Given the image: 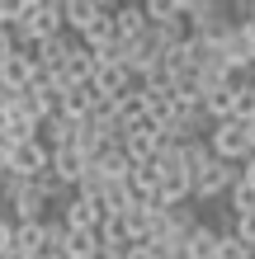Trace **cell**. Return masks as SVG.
I'll list each match as a JSON object with an SVG mask.
<instances>
[{
    "mask_svg": "<svg viewBox=\"0 0 255 259\" xmlns=\"http://www.w3.org/2000/svg\"><path fill=\"white\" fill-rule=\"evenodd\" d=\"M62 10L57 0H19V24H14V38L19 42H48L62 38Z\"/></svg>",
    "mask_w": 255,
    "mask_h": 259,
    "instance_id": "1",
    "label": "cell"
},
{
    "mask_svg": "<svg viewBox=\"0 0 255 259\" xmlns=\"http://www.w3.org/2000/svg\"><path fill=\"white\" fill-rule=\"evenodd\" d=\"M203 142H208V151H213V160H222V165H241V160L250 156L246 123H236V118H227V123H213Z\"/></svg>",
    "mask_w": 255,
    "mask_h": 259,
    "instance_id": "2",
    "label": "cell"
},
{
    "mask_svg": "<svg viewBox=\"0 0 255 259\" xmlns=\"http://www.w3.org/2000/svg\"><path fill=\"white\" fill-rule=\"evenodd\" d=\"M189 184H194L189 203H217V198H227V189L236 184V165H222V160L208 156L199 170L189 175Z\"/></svg>",
    "mask_w": 255,
    "mask_h": 259,
    "instance_id": "3",
    "label": "cell"
},
{
    "mask_svg": "<svg viewBox=\"0 0 255 259\" xmlns=\"http://www.w3.org/2000/svg\"><path fill=\"white\" fill-rule=\"evenodd\" d=\"M156 151H161V127L152 123V118H142V123H132V127L123 132V156H128L132 165H152Z\"/></svg>",
    "mask_w": 255,
    "mask_h": 259,
    "instance_id": "4",
    "label": "cell"
},
{
    "mask_svg": "<svg viewBox=\"0 0 255 259\" xmlns=\"http://www.w3.org/2000/svg\"><path fill=\"white\" fill-rule=\"evenodd\" d=\"M52 236H57V222L14 226V250H19L24 259H43V254H52Z\"/></svg>",
    "mask_w": 255,
    "mask_h": 259,
    "instance_id": "5",
    "label": "cell"
},
{
    "mask_svg": "<svg viewBox=\"0 0 255 259\" xmlns=\"http://www.w3.org/2000/svg\"><path fill=\"white\" fill-rule=\"evenodd\" d=\"M57 99H62V95H57L52 75H33V80H28V90L19 95L24 113H28V118H38V123H43V118H52V113H57Z\"/></svg>",
    "mask_w": 255,
    "mask_h": 259,
    "instance_id": "6",
    "label": "cell"
},
{
    "mask_svg": "<svg viewBox=\"0 0 255 259\" xmlns=\"http://www.w3.org/2000/svg\"><path fill=\"white\" fill-rule=\"evenodd\" d=\"M90 90H95V99H118L132 90V75L123 71V62H95L90 71Z\"/></svg>",
    "mask_w": 255,
    "mask_h": 259,
    "instance_id": "7",
    "label": "cell"
},
{
    "mask_svg": "<svg viewBox=\"0 0 255 259\" xmlns=\"http://www.w3.org/2000/svg\"><path fill=\"white\" fill-rule=\"evenodd\" d=\"M48 151H43L38 142H14L10 146V175L14 179H38V175H48Z\"/></svg>",
    "mask_w": 255,
    "mask_h": 259,
    "instance_id": "8",
    "label": "cell"
},
{
    "mask_svg": "<svg viewBox=\"0 0 255 259\" xmlns=\"http://www.w3.org/2000/svg\"><path fill=\"white\" fill-rule=\"evenodd\" d=\"M57 212H62V217H57L62 226H81V231H99V222H104L99 203H95V198H85V193H71Z\"/></svg>",
    "mask_w": 255,
    "mask_h": 259,
    "instance_id": "9",
    "label": "cell"
},
{
    "mask_svg": "<svg viewBox=\"0 0 255 259\" xmlns=\"http://www.w3.org/2000/svg\"><path fill=\"white\" fill-rule=\"evenodd\" d=\"M99 245L95 231H81V226H62L57 222V236H52V250L62 259H90V250Z\"/></svg>",
    "mask_w": 255,
    "mask_h": 259,
    "instance_id": "10",
    "label": "cell"
},
{
    "mask_svg": "<svg viewBox=\"0 0 255 259\" xmlns=\"http://www.w3.org/2000/svg\"><path fill=\"white\" fill-rule=\"evenodd\" d=\"M48 170H52V179H62L66 189H76L81 179L90 175V160L81 156L76 146H62V151H52V160H48Z\"/></svg>",
    "mask_w": 255,
    "mask_h": 259,
    "instance_id": "11",
    "label": "cell"
},
{
    "mask_svg": "<svg viewBox=\"0 0 255 259\" xmlns=\"http://www.w3.org/2000/svg\"><path fill=\"white\" fill-rule=\"evenodd\" d=\"M33 75H38L33 62H28V57H19V48H14V57H5V62H0V90H5V95H24Z\"/></svg>",
    "mask_w": 255,
    "mask_h": 259,
    "instance_id": "12",
    "label": "cell"
},
{
    "mask_svg": "<svg viewBox=\"0 0 255 259\" xmlns=\"http://www.w3.org/2000/svg\"><path fill=\"white\" fill-rule=\"evenodd\" d=\"M71 48H76V38H71V33L38 42V75H57V71H62V62L71 57Z\"/></svg>",
    "mask_w": 255,
    "mask_h": 259,
    "instance_id": "13",
    "label": "cell"
},
{
    "mask_svg": "<svg viewBox=\"0 0 255 259\" xmlns=\"http://www.w3.org/2000/svg\"><path fill=\"white\" fill-rule=\"evenodd\" d=\"M57 10H62V28L71 38H81L95 19V0H57Z\"/></svg>",
    "mask_w": 255,
    "mask_h": 259,
    "instance_id": "14",
    "label": "cell"
},
{
    "mask_svg": "<svg viewBox=\"0 0 255 259\" xmlns=\"http://www.w3.org/2000/svg\"><path fill=\"white\" fill-rule=\"evenodd\" d=\"M90 104H95V90H90V85L66 90V95L57 99V118H66V123H85V118H90Z\"/></svg>",
    "mask_w": 255,
    "mask_h": 259,
    "instance_id": "15",
    "label": "cell"
},
{
    "mask_svg": "<svg viewBox=\"0 0 255 259\" xmlns=\"http://www.w3.org/2000/svg\"><path fill=\"white\" fill-rule=\"evenodd\" d=\"M114 33H118V42L142 38V33H147V14H142V5H118V10H114Z\"/></svg>",
    "mask_w": 255,
    "mask_h": 259,
    "instance_id": "16",
    "label": "cell"
},
{
    "mask_svg": "<svg viewBox=\"0 0 255 259\" xmlns=\"http://www.w3.org/2000/svg\"><path fill=\"white\" fill-rule=\"evenodd\" d=\"M213 250H217V226L199 222V226L185 236V259H213Z\"/></svg>",
    "mask_w": 255,
    "mask_h": 259,
    "instance_id": "17",
    "label": "cell"
},
{
    "mask_svg": "<svg viewBox=\"0 0 255 259\" xmlns=\"http://www.w3.org/2000/svg\"><path fill=\"white\" fill-rule=\"evenodd\" d=\"M95 236H99V245H104V250H114V254H123V250L132 245V236H128V226H123V217H104Z\"/></svg>",
    "mask_w": 255,
    "mask_h": 259,
    "instance_id": "18",
    "label": "cell"
},
{
    "mask_svg": "<svg viewBox=\"0 0 255 259\" xmlns=\"http://www.w3.org/2000/svg\"><path fill=\"white\" fill-rule=\"evenodd\" d=\"M142 14H147V28L185 24V19H179V0H142Z\"/></svg>",
    "mask_w": 255,
    "mask_h": 259,
    "instance_id": "19",
    "label": "cell"
},
{
    "mask_svg": "<svg viewBox=\"0 0 255 259\" xmlns=\"http://www.w3.org/2000/svg\"><path fill=\"white\" fill-rule=\"evenodd\" d=\"M246 212H255V189L236 179V184L227 189V217H246Z\"/></svg>",
    "mask_w": 255,
    "mask_h": 259,
    "instance_id": "20",
    "label": "cell"
},
{
    "mask_svg": "<svg viewBox=\"0 0 255 259\" xmlns=\"http://www.w3.org/2000/svg\"><path fill=\"white\" fill-rule=\"evenodd\" d=\"M213 259H250V245H241L232 231H217V250H213Z\"/></svg>",
    "mask_w": 255,
    "mask_h": 259,
    "instance_id": "21",
    "label": "cell"
},
{
    "mask_svg": "<svg viewBox=\"0 0 255 259\" xmlns=\"http://www.w3.org/2000/svg\"><path fill=\"white\" fill-rule=\"evenodd\" d=\"M232 236L241 240V245L255 250V212H246V217H232Z\"/></svg>",
    "mask_w": 255,
    "mask_h": 259,
    "instance_id": "22",
    "label": "cell"
},
{
    "mask_svg": "<svg viewBox=\"0 0 255 259\" xmlns=\"http://www.w3.org/2000/svg\"><path fill=\"white\" fill-rule=\"evenodd\" d=\"M10 250H14V222L0 212V254H10Z\"/></svg>",
    "mask_w": 255,
    "mask_h": 259,
    "instance_id": "23",
    "label": "cell"
},
{
    "mask_svg": "<svg viewBox=\"0 0 255 259\" xmlns=\"http://www.w3.org/2000/svg\"><path fill=\"white\" fill-rule=\"evenodd\" d=\"M118 259H156V250L147 245V240H137V245H128V250L118 254Z\"/></svg>",
    "mask_w": 255,
    "mask_h": 259,
    "instance_id": "24",
    "label": "cell"
},
{
    "mask_svg": "<svg viewBox=\"0 0 255 259\" xmlns=\"http://www.w3.org/2000/svg\"><path fill=\"white\" fill-rule=\"evenodd\" d=\"M14 48H19L14 28H0V62H5V57H14Z\"/></svg>",
    "mask_w": 255,
    "mask_h": 259,
    "instance_id": "25",
    "label": "cell"
},
{
    "mask_svg": "<svg viewBox=\"0 0 255 259\" xmlns=\"http://www.w3.org/2000/svg\"><path fill=\"white\" fill-rule=\"evenodd\" d=\"M236 179H241V184H250V189H255V156H246L241 165H236Z\"/></svg>",
    "mask_w": 255,
    "mask_h": 259,
    "instance_id": "26",
    "label": "cell"
},
{
    "mask_svg": "<svg viewBox=\"0 0 255 259\" xmlns=\"http://www.w3.org/2000/svg\"><path fill=\"white\" fill-rule=\"evenodd\" d=\"M0 175H10V142H0Z\"/></svg>",
    "mask_w": 255,
    "mask_h": 259,
    "instance_id": "27",
    "label": "cell"
},
{
    "mask_svg": "<svg viewBox=\"0 0 255 259\" xmlns=\"http://www.w3.org/2000/svg\"><path fill=\"white\" fill-rule=\"evenodd\" d=\"M246 137H250V156H255V118L246 123Z\"/></svg>",
    "mask_w": 255,
    "mask_h": 259,
    "instance_id": "28",
    "label": "cell"
},
{
    "mask_svg": "<svg viewBox=\"0 0 255 259\" xmlns=\"http://www.w3.org/2000/svg\"><path fill=\"white\" fill-rule=\"evenodd\" d=\"M43 259H62V254H57V250H52V254H43Z\"/></svg>",
    "mask_w": 255,
    "mask_h": 259,
    "instance_id": "29",
    "label": "cell"
},
{
    "mask_svg": "<svg viewBox=\"0 0 255 259\" xmlns=\"http://www.w3.org/2000/svg\"><path fill=\"white\" fill-rule=\"evenodd\" d=\"M250 95H255V75H250Z\"/></svg>",
    "mask_w": 255,
    "mask_h": 259,
    "instance_id": "30",
    "label": "cell"
}]
</instances>
